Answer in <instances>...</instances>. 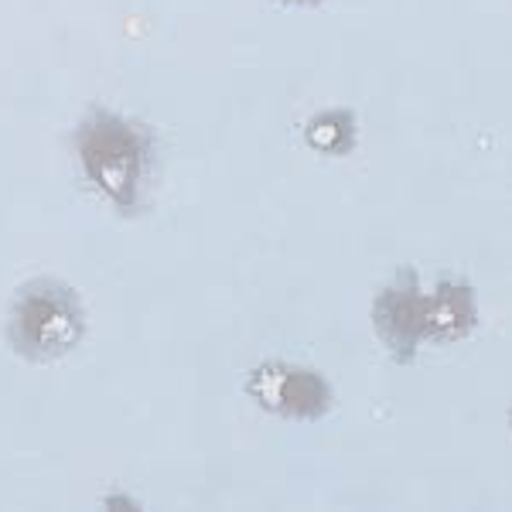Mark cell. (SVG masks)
I'll use <instances>...</instances> for the list:
<instances>
[{"label":"cell","instance_id":"6da1fadb","mask_svg":"<svg viewBox=\"0 0 512 512\" xmlns=\"http://www.w3.org/2000/svg\"><path fill=\"white\" fill-rule=\"evenodd\" d=\"M82 171L120 212H140L154 171V137L140 120L89 110L76 130Z\"/></svg>","mask_w":512,"mask_h":512},{"label":"cell","instance_id":"7a4b0ae2","mask_svg":"<svg viewBox=\"0 0 512 512\" xmlns=\"http://www.w3.org/2000/svg\"><path fill=\"white\" fill-rule=\"evenodd\" d=\"M14 352L28 362H52L69 355L86 335V311L79 294L55 277H35L14 294L7 321Z\"/></svg>","mask_w":512,"mask_h":512},{"label":"cell","instance_id":"3957f363","mask_svg":"<svg viewBox=\"0 0 512 512\" xmlns=\"http://www.w3.org/2000/svg\"><path fill=\"white\" fill-rule=\"evenodd\" d=\"M246 393L270 414L287 420H321L332 410V386L315 369L263 362L246 379Z\"/></svg>","mask_w":512,"mask_h":512},{"label":"cell","instance_id":"277c9868","mask_svg":"<svg viewBox=\"0 0 512 512\" xmlns=\"http://www.w3.org/2000/svg\"><path fill=\"white\" fill-rule=\"evenodd\" d=\"M373 325L396 362L407 366L417 359L420 345L427 342V291L420 287L414 267H403L379 291L373 304Z\"/></svg>","mask_w":512,"mask_h":512},{"label":"cell","instance_id":"5b68a950","mask_svg":"<svg viewBox=\"0 0 512 512\" xmlns=\"http://www.w3.org/2000/svg\"><path fill=\"white\" fill-rule=\"evenodd\" d=\"M478 325V304L472 284L458 277H441L427 294V338L431 342H458Z\"/></svg>","mask_w":512,"mask_h":512},{"label":"cell","instance_id":"8992f818","mask_svg":"<svg viewBox=\"0 0 512 512\" xmlns=\"http://www.w3.org/2000/svg\"><path fill=\"white\" fill-rule=\"evenodd\" d=\"M308 144L328 154H345L355 144V120L345 110H328L308 123Z\"/></svg>","mask_w":512,"mask_h":512},{"label":"cell","instance_id":"52a82bcc","mask_svg":"<svg viewBox=\"0 0 512 512\" xmlns=\"http://www.w3.org/2000/svg\"><path fill=\"white\" fill-rule=\"evenodd\" d=\"M284 4H321V0H284Z\"/></svg>","mask_w":512,"mask_h":512}]
</instances>
